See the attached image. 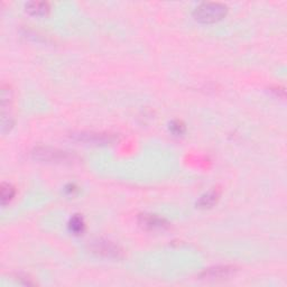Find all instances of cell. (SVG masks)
<instances>
[{
  "mask_svg": "<svg viewBox=\"0 0 287 287\" xmlns=\"http://www.w3.org/2000/svg\"><path fill=\"white\" fill-rule=\"evenodd\" d=\"M72 138L81 143L91 145H107L116 140V137L111 133H99V132H78L73 133Z\"/></svg>",
  "mask_w": 287,
  "mask_h": 287,
  "instance_id": "obj_4",
  "label": "cell"
},
{
  "mask_svg": "<svg viewBox=\"0 0 287 287\" xmlns=\"http://www.w3.org/2000/svg\"><path fill=\"white\" fill-rule=\"evenodd\" d=\"M33 157L37 160H42V162L56 164L71 163L74 160V157L69 152L60 151V149L51 147L35 148L33 152Z\"/></svg>",
  "mask_w": 287,
  "mask_h": 287,
  "instance_id": "obj_2",
  "label": "cell"
},
{
  "mask_svg": "<svg viewBox=\"0 0 287 287\" xmlns=\"http://www.w3.org/2000/svg\"><path fill=\"white\" fill-rule=\"evenodd\" d=\"M15 196V188L8 183H3L1 185V204L6 206Z\"/></svg>",
  "mask_w": 287,
  "mask_h": 287,
  "instance_id": "obj_10",
  "label": "cell"
},
{
  "mask_svg": "<svg viewBox=\"0 0 287 287\" xmlns=\"http://www.w3.org/2000/svg\"><path fill=\"white\" fill-rule=\"evenodd\" d=\"M26 11L29 15L36 16V17H42V16L47 15L50 11V7L46 2H38V1H30L26 3Z\"/></svg>",
  "mask_w": 287,
  "mask_h": 287,
  "instance_id": "obj_7",
  "label": "cell"
},
{
  "mask_svg": "<svg viewBox=\"0 0 287 287\" xmlns=\"http://www.w3.org/2000/svg\"><path fill=\"white\" fill-rule=\"evenodd\" d=\"M90 250L97 256L110 258V259H118L123 256V250L115 243L104 240V239H97L90 243Z\"/></svg>",
  "mask_w": 287,
  "mask_h": 287,
  "instance_id": "obj_3",
  "label": "cell"
},
{
  "mask_svg": "<svg viewBox=\"0 0 287 287\" xmlns=\"http://www.w3.org/2000/svg\"><path fill=\"white\" fill-rule=\"evenodd\" d=\"M139 223L143 227L151 230L164 229V228L168 227L166 220L156 214H141L139 217Z\"/></svg>",
  "mask_w": 287,
  "mask_h": 287,
  "instance_id": "obj_5",
  "label": "cell"
},
{
  "mask_svg": "<svg viewBox=\"0 0 287 287\" xmlns=\"http://www.w3.org/2000/svg\"><path fill=\"white\" fill-rule=\"evenodd\" d=\"M218 199H219V194L217 193V192L212 191V192H209V193L202 195L198 201V203H196V206H198L199 208H202V209L212 208L215 203L218 202Z\"/></svg>",
  "mask_w": 287,
  "mask_h": 287,
  "instance_id": "obj_9",
  "label": "cell"
},
{
  "mask_svg": "<svg viewBox=\"0 0 287 287\" xmlns=\"http://www.w3.org/2000/svg\"><path fill=\"white\" fill-rule=\"evenodd\" d=\"M234 272H235L234 267L218 266V267H213V268L204 270L202 276L206 278H223V277H228Z\"/></svg>",
  "mask_w": 287,
  "mask_h": 287,
  "instance_id": "obj_6",
  "label": "cell"
},
{
  "mask_svg": "<svg viewBox=\"0 0 287 287\" xmlns=\"http://www.w3.org/2000/svg\"><path fill=\"white\" fill-rule=\"evenodd\" d=\"M170 130L174 133L175 136H181L185 132V126L180 120H174L170 124Z\"/></svg>",
  "mask_w": 287,
  "mask_h": 287,
  "instance_id": "obj_11",
  "label": "cell"
},
{
  "mask_svg": "<svg viewBox=\"0 0 287 287\" xmlns=\"http://www.w3.org/2000/svg\"><path fill=\"white\" fill-rule=\"evenodd\" d=\"M69 230L76 235H80L84 233L85 223L84 220L80 215H73L69 221Z\"/></svg>",
  "mask_w": 287,
  "mask_h": 287,
  "instance_id": "obj_8",
  "label": "cell"
},
{
  "mask_svg": "<svg viewBox=\"0 0 287 287\" xmlns=\"http://www.w3.org/2000/svg\"><path fill=\"white\" fill-rule=\"evenodd\" d=\"M228 8L223 3L204 2L195 8L193 16L195 21L202 24H213L226 17Z\"/></svg>",
  "mask_w": 287,
  "mask_h": 287,
  "instance_id": "obj_1",
  "label": "cell"
},
{
  "mask_svg": "<svg viewBox=\"0 0 287 287\" xmlns=\"http://www.w3.org/2000/svg\"><path fill=\"white\" fill-rule=\"evenodd\" d=\"M76 191H78V188L76 187V185L74 184H70V185L66 186V192H68L69 194H74L76 193Z\"/></svg>",
  "mask_w": 287,
  "mask_h": 287,
  "instance_id": "obj_12",
  "label": "cell"
}]
</instances>
